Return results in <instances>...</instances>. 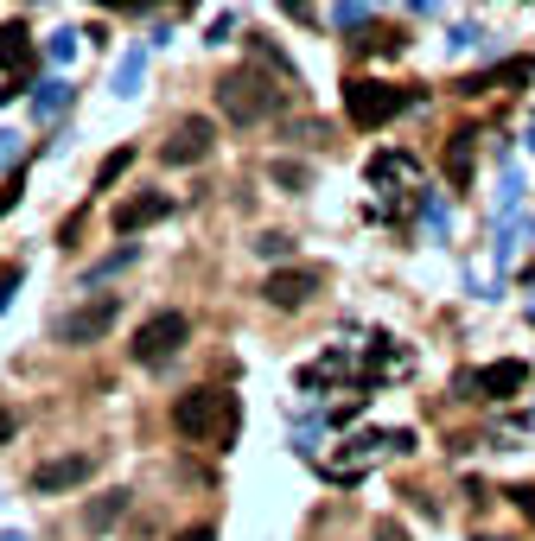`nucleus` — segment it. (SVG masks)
I'll return each mask as SVG.
<instances>
[{"instance_id":"obj_1","label":"nucleus","mask_w":535,"mask_h":541,"mask_svg":"<svg viewBox=\"0 0 535 541\" xmlns=\"http://www.w3.org/2000/svg\"><path fill=\"white\" fill-rule=\"evenodd\" d=\"M408 452H414V433H408V427H370V433H351V440H338V446L319 459V471H325L332 484H357V478H370L376 465L408 459Z\"/></svg>"},{"instance_id":"obj_2","label":"nucleus","mask_w":535,"mask_h":541,"mask_svg":"<svg viewBox=\"0 0 535 541\" xmlns=\"http://www.w3.org/2000/svg\"><path fill=\"white\" fill-rule=\"evenodd\" d=\"M370 191H376V217H383V223H402L408 211H421V198H427L421 160L402 153V147L376 153V160H370Z\"/></svg>"},{"instance_id":"obj_3","label":"nucleus","mask_w":535,"mask_h":541,"mask_svg":"<svg viewBox=\"0 0 535 541\" xmlns=\"http://www.w3.org/2000/svg\"><path fill=\"white\" fill-rule=\"evenodd\" d=\"M172 433L230 446V433H236V395L230 389H192V395H179V408H172Z\"/></svg>"},{"instance_id":"obj_4","label":"nucleus","mask_w":535,"mask_h":541,"mask_svg":"<svg viewBox=\"0 0 535 541\" xmlns=\"http://www.w3.org/2000/svg\"><path fill=\"white\" fill-rule=\"evenodd\" d=\"M217 102L236 128H255V121H268L287 102V90H274V77H262V71H230L217 83Z\"/></svg>"},{"instance_id":"obj_5","label":"nucleus","mask_w":535,"mask_h":541,"mask_svg":"<svg viewBox=\"0 0 535 541\" xmlns=\"http://www.w3.org/2000/svg\"><path fill=\"white\" fill-rule=\"evenodd\" d=\"M185 338H192V319H185V312H153V319L134 331V344H128V357L134 363H147V370H160V363H172L185 351Z\"/></svg>"},{"instance_id":"obj_6","label":"nucleus","mask_w":535,"mask_h":541,"mask_svg":"<svg viewBox=\"0 0 535 541\" xmlns=\"http://www.w3.org/2000/svg\"><path fill=\"white\" fill-rule=\"evenodd\" d=\"M408 109V90H395V83H376V77H357L351 90H344V115L357 121V128H383Z\"/></svg>"},{"instance_id":"obj_7","label":"nucleus","mask_w":535,"mask_h":541,"mask_svg":"<svg viewBox=\"0 0 535 541\" xmlns=\"http://www.w3.org/2000/svg\"><path fill=\"white\" fill-rule=\"evenodd\" d=\"M523 382H529V363H485V370H465L459 376V395L465 401H516L523 395Z\"/></svg>"},{"instance_id":"obj_8","label":"nucleus","mask_w":535,"mask_h":541,"mask_svg":"<svg viewBox=\"0 0 535 541\" xmlns=\"http://www.w3.org/2000/svg\"><path fill=\"white\" fill-rule=\"evenodd\" d=\"M115 319H122V300H115V293H96V300H83L58 319V344H96Z\"/></svg>"},{"instance_id":"obj_9","label":"nucleus","mask_w":535,"mask_h":541,"mask_svg":"<svg viewBox=\"0 0 535 541\" xmlns=\"http://www.w3.org/2000/svg\"><path fill=\"white\" fill-rule=\"evenodd\" d=\"M217 147V121H204V115H185L179 128L166 134V147H160V160L166 166H198L204 153Z\"/></svg>"},{"instance_id":"obj_10","label":"nucleus","mask_w":535,"mask_h":541,"mask_svg":"<svg viewBox=\"0 0 535 541\" xmlns=\"http://www.w3.org/2000/svg\"><path fill=\"white\" fill-rule=\"evenodd\" d=\"M83 478H96V452H64V459H45L39 471H32V491L58 497V491H77Z\"/></svg>"},{"instance_id":"obj_11","label":"nucleus","mask_w":535,"mask_h":541,"mask_svg":"<svg viewBox=\"0 0 535 541\" xmlns=\"http://www.w3.org/2000/svg\"><path fill=\"white\" fill-rule=\"evenodd\" d=\"M529 249H535V217L529 211H504V217H497V236H491V261L510 274Z\"/></svg>"},{"instance_id":"obj_12","label":"nucleus","mask_w":535,"mask_h":541,"mask_svg":"<svg viewBox=\"0 0 535 541\" xmlns=\"http://www.w3.org/2000/svg\"><path fill=\"white\" fill-rule=\"evenodd\" d=\"M313 293H319V274H313V268H281V274H268V281H262V300L281 306V312L306 306Z\"/></svg>"},{"instance_id":"obj_13","label":"nucleus","mask_w":535,"mask_h":541,"mask_svg":"<svg viewBox=\"0 0 535 541\" xmlns=\"http://www.w3.org/2000/svg\"><path fill=\"white\" fill-rule=\"evenodd\" d=\"M160 217H172V198H166V191L128 198V204H115V236H134V230H147V223H160Z\"/></svg>"},{"instance_id":"obj_14","label":"nucleus","mask_w":535,"mask_h":541,"mask_svg":"<svg viewBox=\"0 0 535 541\" xmlns=\"http://www.w3.org/2000/svg\"><path fill=\"white\" fill-rule=\"evenodd\" d=\"M141 83H147V45H128L122 58H115V71H109V96L134 102V96H141Z\"/></svg>"},{"instance_id":"obj_15","label":"nucleus","mask_w":535,"mask_h":541,"mask_svg":"<svg viewBox=\"0 0 535 541\" xmlns=\"http://www.w3.org/2000/svg\"><path fill=\"white\" fill-rule=\"evenodd\" d=\"M32 64H39V51H32V32H26L20 20H7V26H0V71H7V77H26Z\"/></svg>"},{"instance_id":"obj_16","label":"nucleus","mask_w":535,"mask_h":541,"mask_svg":"<svg viewBox=\"0 0 535 541\" xmlns=\"http://www.w3.org/2000/svg\"><path fill=\"white\" fill-rule=\"evenodd\" d=\"M64 109H71V83H64V77H45L39 90H32V115H39V121H58Z\"/></svg>"},{"instance_id":"obj_17","label":"nucleus","mask_w":535,"mask_h":541,"mask_svg":"<svg viewBox=\"0 0 535 541\" xmlns=\"http://www.w3.org/2000/svg\"><path fill=\"white\" fill-rule=\"evenodd\" d=\"M523 172H516V160H504V166H497V217H504V211H523Z\"/></svg>"},{"instance_id":"obj_18","label":"nucleus","mask_w":535,"mask_h":541,"mask_svg":"<svg viewBox=\"0 0 535 541\" xmlns=\"http://www.w3.org/2000/svg\"><path fill=\"white\" fill-rule=\"evenodd\" d=\"M421 223H427V236H434V242H446V236H453V204H446L440 191H427V198H421Z\"/></svg>"},{"instance_id":"obj_19","label":"nucleus","mask_w":535,"mask_h":541,"mask_svg":"<svg viewBox=\"0 0 535 541\" xmlns=\"http://www.w3.org/2000/svg\"><path fill=\"white\" fill-rule=\"evenodd\" d=\"M472 141H478V134H453V147H446V172H453V185L472 179Z\"/></svg>"},{"instance_id":"obj_20","label":"nucleus","mask_w":535,"mask_h":541,"mask_svg":"<svg viewBox=\"0 0 535 541\" xmlns=\"http://www.w3.org/2000/svg\"><path fill=\"white\" fill-rule=\"evenodd\" d=\"M478 45H485V26H478V20L446 26V51H453V58H465V51H478Z\"/></svg>"},{"instance_id":"obj_21","label":"nucleus","mask_w":535,"mask_h":541,"mask_svg":"<svg viewBox=\"0 0 535 541\" xmlns=\"http://www.w3.org/2000/svg\"><path fill=\"white\" fill-rule=\"evenodd\" d=\"M77 51H83V32H71V26H58V32H51V45H45V58H51V64H71V58H77Z\"/></svg>"},{"instance_id":"obj_22","label":"nucleus","mask_w":535,"mask_h":541,"mask_svg":"<svg viewBox=\"0 0 535 541\" xmlns=\"http://www.w3.org/2000/svg\"><path fill=\"white\" fill-rule=\"evenodd\" d=\"M370 7H376V0H338V7H332V26H344V32H357V26H364V20H370Z\"/></svg>"},{"instance_id":"obj_23","label":"nucleus","mask_w":535,"mask_h":541,"mask_svg":"<svg viewBox=\"0 0 535 541\" xmlns=\"http://www.w3.org/2000/svg\"><path fill=\"white\" fill-rule=\"evenodd\" d=\"M134 255H141V249H134V242H122V249H115L109 261H96V268H90V287H96V281H109V274H122V268H134Z\"/></svg>"},{"instance_id":"obj_24","label":"nucleus","mask_w":535,"mask_h":541,"mask_svg":"<svg viewBox=\"0 0 535 541\" xmlns=\"http://www.w3.org/2000/svg\"><path fill=\"white\" fill-rule=\"evenodd\" d=\"M255 255H262V261H287V255H293V236H281V230L255 236Z\"/></svg>"},{"instance_id":"obj_25","label":"nucleus","mask_w":535,"mask_h":541,"mask_svg":"<svg viewBox=\"0 0 535 541\" xmlns=\"http://www.w3.org/2000/svg\"><path fill=\"white\" fill-rule=\"evenodd\" d=\"M122 510H128V491H115V497H102L96 510H90V522H96V529H109V522L122 516Z\"/></svg>"},{"instance_id":"obj_26","label":"nucleus","mask_w":535,"mask_h":541,"mask_svg":"<svg viewBox=\"0 0 535 541\" xmlns=\"http://www.w3.org/2000/svg\"><path fill=\"white\" fill-rule=\"evenodd\" d=\"M128 160H134L128 147H122V153H109V160H102V172H96V185H115V179H122V172H128Z\"/></svg>"},{"instance_id":"obj_27","label":"nucleus","mask_w":535,"mask_h":541,"mask_svg":"<svg viewBox=\"0 0 535 541\" xmlns=\"http://www.w3.org/2000/svg\"><path fill=\"white\" fill-rule=\"evenodd\" d=\"M274 179L293 185V191H306V179H313V172H306V166H293V160H274Z\"/></svg>"},{"instance_id":"obj_28","label":"nucleus","mask_w":535,"mask_h":541,"mask_svg":"<svg viewBox=\"0 0 535 541\" xmlns=\"http://www.w3.org/2000/svg\"><path fill=\"white\" fill-rule=\"evenodd\" d=\"M13 160H20V134H13V128H0V172H7Z\"/></svg>"},{"instance_id":"obj_29","label":"nucleus","mask_w":535,"mask_h":541,"mask_svg":"<svg viewBox=\"0 0 535 541\" xmlns=\"http://www.w3.org/2000/svg\"><path fill=\"white\" fill-rule=\"evenodd\" d=\"M102 7H115V13H147V7H160V0H102Z\"/></svg>"},{"instance_id":"obj_30","label":"nucleus","mask_w":535,"mask_h":541,"mask_svg":"<svg viewBox=\"0 0 535 541\" xmlns=\"http://www.w3.org/2000/svg\"><path fill=\"white\" fill-rule=\"evenodd\" d=\"M230 32H236V20H230V13H217V20H211V45H223Z\"/></svg>"},{"instance_id":"obj_31","label":"nucleus","mask_w":535,"mask_h":541,"mask_svg":"<svg viewBox=\"0 0 535 541\" xmlns=\"http://www.w3.org/2000/svg\"><path fill=\"white\" fill-rule=\"evenodd\" d=\"M13 287H20V268H7V274H0V312H7V300H13Z\"/></svg>"},{"instance_id":"obj_32","label":"nucleus","mask_w":535,"mask_h":541,"mask_svg":"<svg viewBox=\"0 0 535 541\" xmlns=\"http://www.w3.org/2000/svg\"><path fill=\"white\" fill-rule=\"evenodd\" d=\"M281 7L293 13V20H313V0H281Z\"/></svg>"},{"instance_id":"obj_33","label":"nucleus","mask_w":535,"mask_h":541,"mask_svg":"<svg viewBox=\"0 0 535 541\" xmlns=\"http://www.w3.org/2000/svg\"><path fill=\"white\" fill-rule=\"evenodd\" d=\"M408 7H414V13H440L446 0H408Z\"/></svg>"},{"instance_id":"obj_34","label":"nucleus","mask_w":535,"mask_h":541,"mask_svg":"<svg viewBox=\"0 0 535 541\" xmlns=\"http://www.w3.org/2000/svg\"><path fill=\"white\" fill-rule=\"evenodd\" d=\"M179 541H211V529H185V535H179Z\"/></svg>"},{"instance_id":"obj_35","label":"nucleus","mask_w":535,"mask_h":541,"mask_svg":"<svg viewBox=\"0 0 535 541\" xmlns=\"http://www.w3.org/2000/svg\"><path fill=\"white\" fill-rule=\"evenodd\" d=\"M0 541H32V535H26V529H7V535H0Z\"/></svg>"},{"instance_id":"obj_36","label":"nucleus","mask_w":535,"mask_h":541,"mask_svg":"<svg viewBox=\"0 0 535 541\" xmlns=\"http://www.w3.org/2000/svg\"><path fill=\"white\" fill-rule=\"evenodd\" d=\"M523 306H529V325H535V287H529V300H523Z\"/></svg>"},{"instance_id":"obj_37","label":"nucleus","mask_w":535,"mask_h":541,"mask_svg":"<svg viewBox=\"0 0 535 541\" xmlns=\"http://www.w3.org/2000/svg\"><path fill=\"white\" fill-rule=\"evenodd\" d=\"M7 433H13V421H7V414H0V440H7Z\"/></svg>"},{"instance_id":"obj_38","label":"nucleus","mask_w":535,"mask_h":541,"mask_svg":"<svg viewBox=\"0 0 535 541\" xmlns=\"http://www.w3.org/2000/svg\"><path fill=\"white\" fill-rule=\"evenodd\" d=\"M529 153H535V115H529Z\"/></svg>"},{"instance_id":"obj_39","label":"nucleus","mask_w":535,"mask_h":541,"mask_svg":"<svg viewBox=\"0 0 535 541\" xmlns=\"http://www.w3.org/2000/svg\"><path fill=\"white\" fill-rule=\"evenodd\" d=\"M376 7H383V0H376Z\"/></svg>"}]
</instances>
